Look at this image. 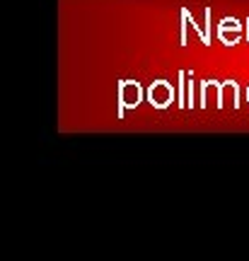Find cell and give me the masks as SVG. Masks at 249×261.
Returning a JSON list of instances; mask_svg holds the SVG:
<instances>
[{"label":"cell","instance_id":"6","mask_svg":"<svg viewBox=\"0 0 249 261\" xmlns=\"http://www.w3.org/2000/svg\"><path fill=\"white\" fill-rule=\"evenodd\" d=\"M179 15H182V34H179V41H182V46H186V29H189V12H186V8L179 10Z\"/></svg>","mask_w":249,"mask_h":261},{"label":"cell","instance_id":"9","mask_svg":"<svg viewBox=\"0 0 249 261\" xmlns=\"http://www.w3.org/2000/svg\"><path fill=\"white\" fill-rule=\"evenodd\" d=\"M247 102H249V87H247Z\"/></svg>","mask_w":249,"mask_h":261},{"label":"cell","instance_id":"7","mask_svg":"<svg viewBox=\"0 0 249 261\" xmlns=\"http://www.w3.org/2000/svg\"><path fill=\"white\" fill-rule=\"evenodd\" d=\"M203 17H206V39H203V44L208 46V44H211V34H213V24H211L213 12H211V8H206V10H203Z\"/></svg>","mask_w":249,"mask_h":261},{"label":"cell","instance_id":"2","mask_svg":"<svg viewBox=\"0 0 249 261\" xmlns=\"http://www.w3.org/2000/svg\"><path fill=\"white\" fill-rule=\"evenodd\" d=\"M148 99H150V104H153L155 109H165V107H169L172 99H175V87L167 83V80L160 77V80H155V83H150Z\"/></svg>","mask_w":249,"mask_h":261},{"label":"cell","instance_id":"4","mask_svg":"<svg viewBox=\"0 0 249 261\" xmlns=\"http://www.w3.org/2000/svg\"><path fill=\"white\" fill-rule=\"evenodd\" d=\"M211 97L215 99V104L220 107V83H215V80H201V94H198V99H201V107H208L211 102Z\"/></svg>","mask_w":249,"mask_h":261},{"label":"cell","instance_id":"5","mask_svg":"<svg viewBox=\"0 0 249 261\" xmlns=\"http://www.w3.org/2000/svg\"><path fill=\"white\" fill-rule=\"evenodd\" d=\"M228 97H232V104H235V107L240 104V85L235 83V80H225V83H220V107L225 104Z\"/></svg>","mask_w":249,"mask_h":261},{"label":"cell","instance_id":"8","mask_svg":"<svg viewBox=\"0 0 249 261\" xmlns=\"http://www.w3.org/2000/svg\"><path fill=\"white\" fill-rule=\"evenodd\" d=\"M244 24H247V41H249V17H247V22H244Z\"/></svg>","mask_w":249,"mask_h":261},{"label":"cell","instance_id":"1","mask_svg":"<svg viewBox=\"0 0 249 261\" xmlns=\"http://www.w3.org/2000/svg\"><path fill=\"white\" fill-rule=\"evenodd\" d=\"M143 99V87L136 80H121L119 83V114L123 116V112L129 107H138Z\"/></svg>","mask_w":249,"mask_h":261},{"label":"cell","instance_id":"3","mask_svg":"<svg viewBox=\"0 0 249 261\" xmlns=\"http://www.w3.org/2000/svg\"><path fill=\"white\" fill-rule=\"evenodd\" d=\"M240 34H242V22L237 17H225L218 24V37L225 46H235L240 44Z\"/></svg>","mask_w":249,"mask_h":261}]
</instances>
